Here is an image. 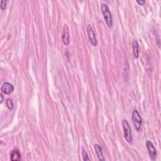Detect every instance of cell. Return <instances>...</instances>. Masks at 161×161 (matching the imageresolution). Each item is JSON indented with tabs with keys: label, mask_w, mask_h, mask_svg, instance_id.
<instances>
[{
	"label": "cell",
	"mask_w": 161,
	"mask_h": 161,
	"mask_svg": "<svg viewBox=\"0 0 161 161\" xmlns=\"http://www.w3.org/2000/svg\"><path fill=\"white\" fill-rule=\"evenodd\" d=\"M101 12L103 13V17L105 18V22L108 26V27H111L113 25V20H112V16L109 10L108 6L105 3H102L101 6Z\"/></svg>",
	"instance_id": "6da1fadb"
},
{
	"label": "cell",
	"mask_w": 161,
	"mask_h": 161,
	"mask_svg": "<svg viewBox=\"0 0 161 161\" xmlns=\"http://www.w3.org/2000/svg\"><path fill=\"white\" fill-rule=\"evenodd\" d=\"M122 126L124 130V137H125V140L130 144L132 142V136H131V131L129 123L126 120H123L122 121Z\"/></svg>",
	"instance_id": "7a4b0ae2"
},
{
	"label": "cell",
	"mask_w": 161,
	"mask_h": 161,
	"mask_svg": "<svg viewBox=\"0 0 161 161\" xmlns=\"http://www.w3.org/2000/svg\"><path fill=\"white\" fill-rule=\"evenodd\" d=\"M132 120L135 129L137 131H140L142 126V118L139 113L136 109L132 112Z\"/></svg>",
	"instance_id": "3957f363"
},
{
	"label": "cell",
	"mask_w": 161,
	"mask_h": 161,
	"mask_svg": "<svg viewBox=\"0 0 161 161\" xmlns=\"http://www.w3.org/2000/svg\"><path fill=\"white\" fill-rule=\"evenodd\" d=\"M146 145H147V147L148 149L150 157H151V159L152 160H155L157 157V152L154 146H153L152 142L149 140H147V142H146Z\"/></svg>",
	"instance_id": "277c9868"
},
{
	"label": "cell",
	"mask_w": 161,
	"mask_h": 161,
	"mask_svg": "<svg viewBox=\"0 0 161 161\" xmlns=\"http://www.w3.org/2000/svg\"><path fill=\"white\" fill-rule=\"evenodd\" d=\"M87 35H88V38L90 40L91 43H92L94 46H96L97 45V40L96 37V35H95L94 32L93 30V28L91 26V25H87Z\"/></svg>",
	"instance_id": "5b68a950"
},
{
	"label": "cell",
	"mask_w": 161,
	"mask_h": 161,
	"mask_svg": "<svg viewBox=\"0 0 161 161\" xmlns=\"http://www.w3.org/2000/svg\"><path fill=\"white\" fill-rule=\"evenodd\" d=\"M62 39H63V41L64 44L65 45H68L69 43V28L67 25H64L63 27V35H62Z\"/></svg>",
	"instance_id": "8992f818"
},
{
	"label": "cell",
	"mask_w": 161,
	"mask_h": 161,
	"mask_svg": "<svg viewBox=\"0 0 161 161\" xmlns=\"http://www.w3.org/2000/svg\"><path fill=\"white\" fill-rule=\"evenodd\" d=\"M13 89H14L13 86L12 85V84L7 82L3 84L1 88L2 92L7 94L12 93L13 92Z\"/></svg>",
	"instance_id": "52a82bcc"
},
{
	"label": "cell",
	"mask_w": 161,
	"mask_h": 161,
	"mask_svg": "<svg viewBox=\"0 0 161 161\" xmlns=\"http://www.w3.org/2000/svg\"><path fill=\"white\" fill-rule=\"evenodd\" d=\"M94 147L95 149V151H96V155L98 157V159L100 160H105V157L103 156V151H102V148L100 147V145L98 144H94Z\"/></svg>",
	"instance_id": "ba28073f"
},
{
	"label": "cell",
	"mask_w": 161,
	"mask_h": 161,
	"mask_svg": "<svg viewBox=\"0 0 161 161\" xmlns=\"http://www.w3.org/2000/svg\"><path fill=\"white\" fill-rule=\"evenodd\" d=\"M11 160L12 161H18L21 159V153L18 149H14L11 152Z\"/></svg>",
	"instance_id": "9c48e42d"
},
{
	"label": "cell",
	"mask_w": 161,
	"mask_h": 161,
	"mask_svg": "<svg viewBox=\"0 0 161 161\" xmlns=\"http://www.w3.org/2000/svg\"><path fill=\"white\" fill-rule=\"evenodd\" d=\"M133 52L135 58L138 57V44L137 40H133Z\"/></svg>",
	"instance_id": "30bf717a"
},
{
	"label": "cell",
	"mask_w": 161,
	"mask_h": 161,
	"mask_svg": "<svg viewBox=\"0 0 161 161\" xmlns=\"http://www.w3.org/2000/svg\"><path fill=\"white\" fill-rule=\"evenodd\" d=\"M6 105L7 106V107H8V108L10 109H12L13 108V107H14L13 101L10 98L7 99V100H6Z\"/></svg>",
	"instance_id": "8fae6325"
},
{
	"label": "cell",
	"mask_w": 161,
	"mask_h": 161,
	"mask_svg": "<svg viewBox=\"0 0 161 161\" xmlns=\"http://www.w3.org/2000/svg\"><path fill=\"white\" fill-rule=\"evenodd\" d=\"M82 155H83V160L85 161L90 160V159L88 157V155H87V153L86 152L85 150H84L83 149H82Z\"/></svg>",
	"instance_id": "7c38bea8"
},
{
	"label": "cell",
	"mask_w": 161,
	"mask_h": 161,
	"mask_svg": "<svg viewBox=\"0 0 161 161\" xmlns=\"http://www.w3.org/2000/svg\"><path fill=\"white\" fill-rule=\"evenodd\" d=\"M6 6V1L5 0H2L1 1V10H5Z\"/></svg>",
	"instance_id": "4fadbf2b"
},
{
	"label": "cell",
	"mask_w": 161,
	"mask_h": 161,
	"mask_svg": "<svg viewBox=\"0 0 161 161\" xmlns=\"http://www.w3.org/2000/svg\"><path fill=\"white\" fill-rule=\"evenodd\" d=\"M137 2L138 3L139 5H143L145 4V1H144V0H142V1H140V0H137Z\"/></svg>",
	"instance_id": "5bb4252c"
},
{
	"label": "cell",
	"mask_w": 161,
	"mask_h": 161,
	"mask_svg": "<svg viewBox=\"0 0 161 161\" xmlns=\"http://www.w3.org/2000/svg\"><path fill=\"white\" fill-rule=\"evenodd\" d=\"M0 98H1V100H0L1 101H0V103H2L3 101V100H4V98H3V95L1 94H0Z\"/></svg>",
	"instance_id": "9a60e30c"
}]
</instances>
